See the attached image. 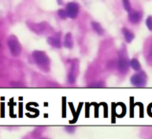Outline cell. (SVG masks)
<instances>
[{"label":"cell","instance_id":"cell-5","mask_svg":"<svg viewBox=\"0 0 152 139\" xmlns=\"http://www.w3.org/2000/svg\"><path fill=\"white\" fill-rule=\"evenodd\" d=\"M28 27L35 33L39 35L47 34L50 31V26L46 22H42L39 24H32L31 25H28Z\"/></svg>","mask_w":152,"mask_h":139},{"label":"cell","instance_id":"cell-17","mask_svg":"<svg viewBox=\"0 0 152 139\" xmlns=\"http://www.w3.org/2000/svg\"><path fill=\"white\" fill-rule=\"evenodd\" d=\"M62 117H66V98H62Z\"/></svg>","mask_w":152,"mask_h":139},{"label":"cell","instance_id":"cell-20","mask_svg":"<svg viewBox=\"0 0 152 139\" xmlns=\"http://www.w3.org/2000/svg\"><path fill=\"white\" fill-rule=\"evenodd\" d=\"M116 116V105L112 103V123H115Z\"/></svg>","mask_w":152,"mask_h":139},{"label":"cell","instance_id":"cell-6","mask_svg":"<svg viewBox=\"0 0 152 139\" xmlns=\"http://www.w3.org/2000/svg\"><path fill=\"white\" fill-rule=\"evenodd\" d=\"M66 11L69 18H76L79 14V5L76 2H69L66 5Z\"/></svg>","mask_w":152,"mask_h":139},{"label":"cell","instance_id":"cell-10","mask_svg":"<svg viewBox=\"0 0 152 139\" xmlns=\"http://www.w3.org/2000/svg\"><path fill=\"white\" fill-rule=\"evenodd\" d=\"M121 32H122L123 35L125 37V41L127 42L128 43H130L135 38V35H134L133 33L127 28H123L121 29Z\"/></svg>","mask_w":152,"mask_h":139},{"label":"cell","instance_id":"cell-4","mask_svg":"<svg viewBox=\"0 0 152 139\" xmlns=\"http://www.w3.org/2000/svg\"><path fill=\"white\" fill-rule=\"evenodd\" d=\"M118 71L121 74H125L129 72V62L128 60L127 56L124 52H121L119 56V60L118 62Z\"/></svg>","mask_w":152,"mask_h":139},{"label":"cell","instance_id":"cell-16","mask_svg":"<svg viewBox=\"0 0 152 139\" xmlns=\"http://www.w3.org/2000/svg\"><path fill=\"white\" fill-rule=\"evenodd\" d=\"M123 2V6L124 8L126 11L129 12L132 9V7H131V3H130L129 0H122Z\"/></svg>","mask_w":152,"mask_h":139},{"label":"cell","instance_id":"cell-19","mask_svg":"<svg viewBox=\"0 0 152 139\" xmlns=\"http://www.w3.org/2000/svg\"><path fill=\"white\" fill-rule=\"evenodd\" d=\"M58 15L59 16V17L61 19H66L67 17V14H66V11L65 9H58Z\"/></svg>","mask_w":152,"mask_h":139},{"label":"cell","instance_id":"cell-11","mask_svg":"<svg viewBox=\"0 0 152 139\" xmlns=\"http://www.w3.org/2000/svg\"><path fill=\"white\" fill-rule=\"evenodd\" d=\"M63 45L65 47L68 48V49H71L73 46V39L72 37V34L70 32H69L65 35L64 38Z\"/></svg>","mask_w":152,"mask_h":139},{"label":"cell","instance_id":"cell-24","mask_svg":"<svg viewBox=\"0 0 152 139\" xmlns=\"http://www.w3.org/2000/svg\"><path fill=\"white\" fill-rule=\"evenodd\" d=\"M66 130H67V132H70L73 133L75 130V127H66Z\"/></svg>","mask_w":152,"mask_h":139},{"label":"cell","instance_id":"cell-21","mask_svg":"<svg viewBox=\"0 0 152 139\" xmlns=\"http://www.w3.org/2000/svg\"><path fill=\"white\" fill-rule=\"evenodd\" d=\"M131 102H130V105H131V109H130V117L132 118L134 116V111H133V98H130Z\"/></svg>","mask_w":152,"mask_h":139},{"label":"cell","instance_id":"cell-9","mask_svg":"<svg viewBox=\"0 0 152 139\" xmlns=\"http://www.w3.org/2000/svg\"><path fill=\"white\" fill-rule=\"evenodd\" d=\"M47 41H48V43L53 47L61 48L62 45L61 40V33H57L53 36L48 37Z\"/></svg>","mask_w":152,"mask_h":139},{"label":"cell","instance_id":"cell-15","mask_svg":"<svg viewBox=\"0 0 152 139\" xmlns=\"http://www.w3.org/2000/svg\"><path fill=\"white\" fill-rule=\"evenodd\" d=\"M82 105H83V103H81V102L80 103V104H79V107H78V109H77V112H75V115L73 116V120L69 121V123H75V122H77V119H78V116H79V115H80V110H81Z\"/></svg>","mask_w":152,"mask_h":139},{"label":"cell","instance_id":"cell-1","mask_svg":"<svg viewBox=\"0 0 152 139\" xmlns=\"http://www.w3.org/2000/svg\"><path fill=\"white\" fill-rule=\"evenodd\" d=\"M32 58L41 70L44 72H48L50 70V61L45 52L40 50H35L32 53Z\"/></svg>","mask_w":152,"mask_h":139},{"label":"cell","instance_id":"cell-8","mask_svg":"<svg viewBox=\"0 0 152 139\" xmlns=\"http://www.w3.org/2000/svg\"><path fill=\"white\" fill-rule=\"evenodd\" d=\"M129 21L132 24H136L140 23L142 20L143 17V13L141 11H136V10H130L129 12Z\"/></svg>","mask_w":152,"mask_h":139},{"label":"cell","instance_id":"cell-22","mask_svg":"<svg viewBox=\"0 0 152 139\" xmlns=\"http://www.w3.org/2000/svg\"><path fill=\"white\" fill-rule=\"evenodd\" d=\"M148 115L152 117V104H150L149 106H148Z\"/></svg>","mask_w":152,"mask_h":139},{"label":"cell","instance_id":"cell-12","mask_svg":"<svg viewBox=\"0 0 152 139\" xmlns=\"http://www.w3.org/2000/svg\"><path fill=\"white\" fill-rule=\"evenodd\" d=\"M91 27H92L94 31H95L98 35H103V33H104V30H103V28H102L101 25L98 23V22H95V21L91 22Z\"/></svg>","mask_w":152,"mask_h":139},{"label":"cell","instance_id":"cell-23","mask_svg":"<svg viewBox=\"0 0 152 139\" xmlns=\"http://www.w3.org/2000/svg\"><path fill=\"white\" fill-rule=\"evenodd\" d=\"M89 106H90V104L86 103V115H85L86 118L89 117Z\"/></svg>","mask_w":152,"mask_h":139},{"label":"cell","instance_id":"cell-13","mask_svg":"<svg viewBox=\"0 0 152 139\" xmlns=\"http://www.w3.org/2000/svg\"><path fill=\"white\" fill-rule=\"evenodd\" d=\"M129 65L132 67V69L135 71H140L141 70V65L140 63L136 58H133L129 62Z\"/></svg>","mask_w":152,"mask_h":139},{"label":"cell","instance_id":"cell-25","mask_svg":"<svg viewBox=\"0 0 152 139\" xmlns=\"http://www.w3.org/2000/svg\"><path fill=\"white\" fill-rule=\"evenodd\" d=\"M0 46H1V42H0Z\"/></svg>","mask_w":152,"mask_h":139},{"label":"cell","instance_id":"cell-14","mask_svg":"<svg viewBox=\"0 0 152 139\" xmlns=\"http://www.w3.org/2000/svg\"><path fill=\"white\" fill-rule=\"evenodd\" d=\"M147 60H148V64L152 65V42L147 50Z\"/></svg>","mask_w":152,"mask_h":139},{"label":"cell","instance_id":"cell-2","mask_svg":"<svg viewBox=\"0 0 152 139\" xmlns=\"http://www.w3.org/2000/svg\"><path fill=\"white\" fill-rule=\"evenodd\" d=\"M7 45L9 47L11 54L14 57H18L21 53V46H20V42L15 35H10L7 39Z\"/></svg>","mask_w":152,"mask_h":139},{"label":"cell","instance_id":"cell-7","mask_svg":"<svg viewBox=\"0 0 152 139\" xmlns=\"http://www.w3.org/2000/svg\"><path fill=\"white\" fill-rule=\"evenodd\" d=\"M77 72H78V63L76 62V61H73V62L71 64L70 70L68 73V82L69 83H73L75 82L77 79Z\"/></svg>","mask_w":152,"mask_h":139},{"label":"cell","instance_id":"cell-18","mask_svg":"<svg viewBox=\"0 0 152 139\" xmlns=\"http://www.w3.org/2000/svg\"><path fill=\"white\" fill-rule=\"evenodd\" d=\"M146 25H147V27L149 29V31L151 32L152 31V17L149 16L146 20Z\"/></svg>","mask_w":152,"mask_h":139},{"label":"cell","instance_id":"cell-3","mask_svg":"<svg viewBox=\"0 0 152 139\" xmlns=\"http://www.w3.org/2000/svg\"><path fill=\"white\" fill-rule=\"evenodd\" d=\"M131 83L134 87H145L148 83V76L143 71H138V72L135 73L130 79Z\"/></svg>","mask_w":152,"mask_h":139}]
</instances>
